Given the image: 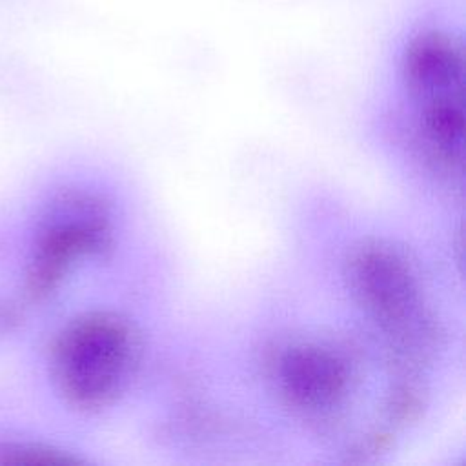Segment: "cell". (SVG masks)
<instances>
[{"label": "cell", "mask_w": 466, "mask_h": 466, "mask_svg": "<svg viewBox=\"0 0 466 466\" xmlns=\"http://www.w3.org/2000/svg\"><path fill=\"white\" fill-rule=\"evenodd\" d=\"M344 279L353 300L400 357L420 360L437 348V320L424 304L415 266L400 248L380 238L360 240L346 257Z\"/></svg>", "instance_id": "obj_1"}, {"label": "cell", "mask_w": 466, "mask_h": 466, "mask_svg": "<svg viewBox=\"0 0 466 466\" xmlns=\"http://www.w3.org/2000/svg\"><path fill=\"white\" fill-rule=\"evenodd\" d=\"M138 342L127 320L89 311L69 320L49 346V375L64 402L78 411L111 406L127 386Z\"/></svg>", "instance_id": "obj_2"}, {"label": "cell", "mask_w": 466, "mask_h": 466, "mask_svg": "<svg viewBox=\"0 0 466 466\" xmlns=\"http://www.w3.org/2000/svg\"><path fill=\"white\" fill-rule=\"evenodd\" d=\"M111 246V215L100 197L82 189L55 195L44 208L33 237L24 277L25 300H46L78 262L104 257Z\"/></svg>", "instance_id": "obj_3"}, {"label": "cell", "mask_w": 466, "mask_h": 466, "mask_svg": "<svg viewBox=\"0 0 466 466\" xmlns=\"http://www.w3.org/2000/svg\"><path fill=\"white\" fill-rule=\"evenodd\" d=\"M273 379L280 399L306 419H328L350 393L351 370L333 346L315 340L289 342L277 351Z\"/></svg>", "instance_id": "obj_4"}, {"label": "cell", "mask_w": 466, "mask_h": 466, "mask_svg": "<svg viewBox=\"0 0 466 466\" xmlns=\"http://www.w3.org/2000/svg\"><path fill=\"white\" fill-rule=\"evenodd\" d=\"M402 78L415 102L464 93L462 42L441 29L419 33L404 51Z\"/></svg>", "instance_id": "obj_5"}, {"label": "cell", "mask_w": 466, "mask_h": 466, "mask_svg": "<svg viewBox=\"0 0 466 466\" xmlns=\"http://www.w3.org/2000/svg\"><path fill=\"white\" fill-rule=\"evenodd\" d=\"M417 129L428 157L446 171H462L464 93L417 102Z\"/></svg>", "instance_id": "obj_6"}, {"label": "cell", "mask_w": 466, "mask_h": 466, "mask_svg": "<svg viewBox=\"0 0 466 466\" xmlns=\"http://www.w3.org/2000/svg\"><path fill=\"white\" fill-rule=\"evenodd\" d=\"M78 462L76 457L69 455L67 451L42 444V442H31V441H7L0 442V464L2 466H24V464H75Z\"/></svg>", "instance_id": "obj_7"}, {"label": "cell", "mask_w": 466, "mask_h": 466, "mask_svg": "<svg viewBox=\"0 0 466 466\" xmlns=\"http://www.w3.org/2000/svg\"><path fill=\"white\" fill-rule=\"evenodd\" d=\"M422 408V397L420 393L411 386H400L390 395L388 411L390 417L399 422H408L419 415Z\"/></svg>", "instance_id": "obj_8"}]
</instances>
